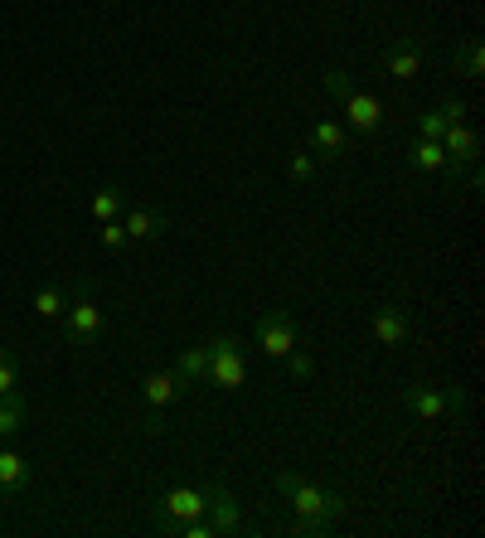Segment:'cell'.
I'll list each match as a JSON object with an SVG mask.
<instances>
[{
    "mask_svg": "<svg viewBox=\"0 0 485 538\" xmlns=\"http://www.w3.org/2000/svg\"><path fill=\"white\" fill-rule=\"evenodd\" d=\"M253 340H258L262 354H272V359H287L296 340H301V330H296V320L287 311H262L258 330H253Z\"/></svg>",
    "mask_w": 485,
    "mask_h": 538,
    "instance_id": "obj_5",
    "label": "cell"
},
{
    "mask_svg": "<svg viewBox=\"0 0 485 538\" xmlns=\"http://www.w3.org/2000/svg\"><path fill=\"white\" fill-rule=\"evenodd\" d=\"M204 379L214 388H224V393L248 383V359H243V340L238 335H214L209 340V374Z\"/></svg>",
    "mask_w": 485,
    "mask_h": 538,
    "instance_id": "obj_3",
    "label": "cell"
},
{
    "mask_svg": "<svg viewBox=\"0 0 485 538\" xmlns=\"http://www.w3.org/2000/svg\"><path fill=\"white\" fill-rule=\"evenodd\" d=\"M122 209H127V194L117 190V185H102L93 194V219L107 223V219H122Z\"/></svg>",
    "mask_w": 485,
    "mask_h": 538,
    "instance_id": "obj_17",
    "label": "cell"
},
{
    "mask_svg": "<svg viewBox=\"0 0 485 538\" xmlns=\"http://www.w3.org/2000/svg\"><path fill=\"white\" fill-rule=\"evenodd\" d=\"M384 127V102L374 93H350L345 97V131H359V136H374Z\"/></svg>",
    "mask_w": 485,
    "mask_h": 538,
    "instance_id": "obj_8",
    "label": "cell"
},
{
    "mask_svg": "<svg viewBox=\"0 0 485 538\" xmlns=\"http://www.w3.org/2000/svg\"><path fill=\"white\" fill-rule=\"evenodd\" d=\"M25 417H30V408H25L20 388H15V393H0V442L15 437V432L25 427Z\"/></svg>",
    "mask_w": 485,
    "mask_h": 538,
    "instance_id": "obj_15",
    "label": "cell"
},
{
    "mask_svg": "<svg viewBox=\"0 0 485 538\" xmlns=\"http://www.w3.org/2000/svg\"><path fill=\"white\" fill-rule=\"evenodd\" d=\"M127 219H122V228H127L131 243H156L165 228H170V219H165L161 209H122Z\"/></svg>",
    "mask_w": 485,
    "mask_h": 538,
    "instance_id": "obj_11",
    "label": "cell"
},
{
    "mask_svg": "<svg viewBox=\"0 0 485 538\" xmlns=\"http://www.w3.org/2000/svg\"><path fill=\"white\" fill-rule=\"evenodd\" d=\"M97 243H102V253H127V228L117 219H107V223H97Z\"/></svg>",
    "mask_w": 485,
    "mask_h": 538,
    "instance_id": "obj_21",
    "label": "cell"
},
{
    "mask_svg": "<svg viewBox=\"0 0 485 538\" xmlns=\"http://www.w3.org/2000/svg\"><path fill=\"white\" fill-rule=\"evenodd\" d=\"M442 112H447V122H466V102H456V97L442 102Z\"/></svg>",
    "mask_w": 485,
    "mask_h": 538,
    "instance_id": "obj_27",
    "label": "cell"
},
{
    "mask_svg": "<svg viewBox=\"0 0 485 538\" xmlns=\"http://www.w3.org/2000/svg\"><path fill=\"white\" fill-rule=\"evenodd\" d=\"M170 369H175V379H180V383L204 379V374H209V345H190V349H180Z\"/></svg>",
    "mask_w": 485,
    "mask_h": 538,
    "instance_id": "obj_14",
    "label": "cell"
},
{
    "mask_svg": "<svg viewBox=\"0 0 485 538\" xmlns=\"http://www.w3.org/2000/svg\"><path fill=\"white\" fill-rule=\"evenodd\" d=\"M311 146H316V160H340L350 156V131H345V122H316Z\"/></svg>",
    "mask_w": 485,
    "mask_h": 538,
    "instance_id": "obj_13",
    "label": "cell"
},
{
    "mask_svg": "<svg viewBox=\"0 0 485 538\" xmlns=\"http://www.w3.org/2000/svg\"><path fill=\"white\" fill-rule=\"evenodd\" d=\"M384 68L393 73V78H418V68H422V44L418 39H393L388 44V54H384Z\"/></svg>",
    "mask_w": 485,
    "mask_h": 538,
    "instance_id": "obj_12",
    "label": "cell"
},
{
    "mask_svg": "<svg viewBox=\"0 0 485 538\" xmlns=\"http://www.w3.org/2000/svg\"><path fill=\"white\" fill-rule=\"evenodd\" d=\"M156 509H161V529L170 534V524H190L209 509V485H175V490L161 495Z\"/></svg>",
    "mask_w": 485,
    "mask_h": 538,
    "instance_id": "obj_4",
    "label": "cell"
},
{
    "mask_svg": "<svg viewBox=\"0 0 485 538\" xmlns=\"http://www.w3.org/2000/svg\"><path fill=\"white\" fill-rule=\"evenodd\" d=\"M369 330H374V340L384 349H398L408 335H413V316H408V306H398V301H384L374 316H369Z\"/></svg>",
    "mask_w": 485,
    "mask_h": 538,
    "instance_id": "obj_6",
    "label": "cell"
},
{
    "mask_svg": "<svg viewBox=\"0 0 485 538\" xmlns=\"http://www.w3.org/2000/svg\"><path fill=\"white\" fill-rule=\"evenodd\" d=\"M456 73H461V78H485V49H481V39H461Z\"/></svg>",
    "mask_w": 485,
    "mask_h": 538,
    "instance_id": "obj_18",
    "label": "cell"
},
{
    "mask_svg": "<svg viewBox=\"0 0 485 538\" xmlns=\"http://www.w3.org/2000/svg\"><path fill=\"white\" fill-rule=\"evenodd\" d=\"M403 412L418 417V422L466 412V388H456V383H413V388H403Z\"/></svg>",
    "mask_w": 485,
    "mask_h": 538,
    "instance_id": "obj_2",
    "label": "cell"
},
{
    "mask_svg": "<svg viewBox=\"0 0 485 538\" xmlns=\"http://www.w3.org/2000/svg\"><path fill=\"white\" fill-rule=\"evenodd\" d=\"M287 374H291V379H296V383H306V379H311V374H316V364H311V354H301V349H291V354H287Z\"/></svg>",
    "mask_w": 485,
    "mask_h": 538,
    "instance_id": "obj_25",
    "label": "cell"
},
{
    "mask_svg": "<svg viewBox=\"0 0 485 538\" xmlns=\"http://www.w3.org/2000/svg\"><path fill=\"white\" fill-rule=\"evenodd\" d=\"M20 388V374H15V364H10V354L0 349V393H15Z\"/></svg>",
    "mask_w": 485,
    "mask_h": 538,
    "instance_id": "obj_26",
    "label": "cell"
},
{
    "mask_svg": "<svg viewBox=\"0 0 485 538\" xmlns=\"http://www.w3.org/2000/svg\"><path fill=\"white\" fill-rule=\"evenodd\" d=\"M64 316H68V340H78V345H88L102 330V306L93 301L88 286H78V296H73V306H68Z\"/></svg>",
    "mask_w": 485,
    "mask_h": 538,
    "instance_id": "obj_7",
    "label": "cell"
},
{
    "mask_svg": "<svg viewBox=\"0 0 485 538\" xmlns=\"http://www.w3.org/2000/svg\"><path fill=\"white\" fill-rule=\"evenodd\" d=\"M447 127H452V122H447L442 107H427V112L418 117V136H427V141H442V131Z\"/></svg>",
    "mask_w": 485,
    "mask_h": 538,
    "instance_id": "obj_24",
    "label": "cell"
},
{
    "mask_svg": "<svg viewBox=\"0 0 485 538\" xmlns=\"http://www.w3.org/2000/svg\"><path fill=\"white\" fill-rule=\"evenodd\" d=\"M272 485H277V495H287L296 519L316 524L321 534L345 514V495H335V490H325V485H316V480H306V475H296V471H277Z\"/></svg>",
    "mask_w": 485,
    "mask_h": 538,
    "instance_id": "obj_1",
    "label": "cell"
},
{
    "mask_svg": "<svg viewBox=\"0 0 485 538\" xmlns=\"http://www.w3.org/2000/svg\"><path fill=\"white\" fill-rule=\"evenodd\" d=\"M204 514L214 519L219 534H243V509H238V495L228 485H209V509Z\"/></svg>",
    "mask_w": 485,
    "mask_h": 538,
    "instance_id": "obj_9",
    "label": "cell"
},
{
    "mask_svg": "<svg viewBox=\"0 0 485 538\" xmlns=\"http://www.w3.org/2000/svg\"><path fill=\"white\" fill-rule=\"evenodd\" d=\"M180 388H185V383L175 379V369H151V374L141 379V403H146L151 412H161L180 398Z\"/></svg>",
    "mask_w": 485,
    "mask_h": 538,
    "instance_id": "obj_10",
    "label": "cell"
},
{
    "mask_svg": "<svg viewBox=\"0 0 485 538\" xmlns=\"http://www.w3.org/2000/svg\"><path fill=\"white\" fill-rule=\"evenodd\" d=\"M413 170H447V151H442V141L418 136V141H413Z\"/></svg>",
    "mask_w": 485,
    "mask_h": 538,
    "instance_id": "obj_20",
    "label": "cell"
},
{
    "mask_svg": "<svg viewBox=\"0 0 485 538\" xmlns=\"http://www.w3.org/2000/svg\"><path fill=\"white\" fill-rule=\"evenodd\" d=\"M34 311L44 320H59L68 311V291L64 286H39V291H34Z\"/></svg>",
    "mask_w": 485,
    "mask_h": 538,
    "instance_id": "obj_19",
    "label": "cell"
},
{
    "mask_svg": "<svg viewBox=\"0 0 485 538\" xmlns=\"http://www.w3.org/2000/svg\"><path fill=\"white\" fill-rule=\"evenodd\" d=\"M287 175H291V185H311L316 180V151H291Z\"/></svg>",
    "mask_w": 485,
    "mask_h": 538,
    "instance_id": "obj_22",
    "label": "cell"
},
{
    "mask_svg": "<svg viewBox=\"0 0 485 538\" xmlns=\"http://www.w3.org/2000/svg\"><path fill=\"white\" fill-rule=\"evenodd\" d=\"M321 88L330 97H340V102H345V97L355 93V78H350V68H325V73H321Z\"/></svg>",
    "mask_w": 485,
    "mask_h": 538,
    "instance_id": "obj_23",
    "label": "cell"
},
{
    "mask_svg": "<svg viewBox=\"0 0 485 538\" xmlns=\"http://www.w3.org/2000/svg\"><path fill=\"white\" fill-rule=\"evenodd\" d=\"M30 480V461L20 451H0V490H20Z\"/></svg>",
    "mask_w": 485,
    "mask_h": 538,
    "instance_id": "obj_16",
    "label": "cell"
}]
</instances>
